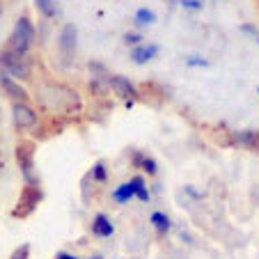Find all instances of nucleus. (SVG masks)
I'll list each match as a JSON object with an SVG mask.
<instances>
[{
	"label": "nucleus",
	"instance_id": "f257e3e1",
	"mask_svg": "<svg viewBox=\"0 0 259 259\" xmlns=\"http://www.w3.org/2000/svg\"><path fill=\"white\" fill-rule=\"evenodd\" d=\"M37 101L51 110V113H64V115H76L83 108V99L73 88H67L62 83H41L37 88Z\"/></svg>",
	"mask_w": 259,
	"mask_h": 259
},
{
	"label": "nucleus",
	"instance_id": "f03ea898",
	"mask_svg": "<svg viewBox=\"0 0 259 259\" xmlns=\"http://www.w3.org/2000/svg\"><path fill=\"white\" fill-rule=\"evenodd\" d=\"M0 73H5L14 80H25L30 78V60L28 55L16 53L12 49L0 51Z\"/></svg>",
	"mask_w": 259,
	"mask_h": 259
},
{
	"label": "nucleus",
	"instance_id": "7ed1b4c3",
	"mask_svg": "<svg viewBox=\"0 0 259 259\" xmlns=\"http://www.w3.org/2000/svg\"><path fill=\"white\" fill-rule=\"evenodd\" d=\"M32 41H34V25H32V21H30L28 16H21V19L16 21L12 34H10V46H7V49L16 51V53L28 55Z\"/></svg>",
	"mask_w": 259,
	"mask_h": 259
},
{
	"label": "nucleus",
	"instance_id": "20e7f679",
	"mask_svg": "<svg viewBox=\"0 0 259 259\" xmlns=\"http://www.w3.org/2000/svg\"><path fill=\"white\" fill-rule=\"evenodd\" d=\"M41 200H44V193H41L39 184H25V186L21 188L19 202H16L12 215H14V218H28V215L39 206Z\"/></svg>",
	"mask_w": 259,
	"mask_h": 259
},
{
	"label": "nucleus",
	"instance_id": "39448f33",
	"mask_svg": "<svg viewBox=\"0 0 259 259\" xmlns=\"http://www.w3.org/2000/svg\"><path fill=\"white\" fill-rule=\"evenodd\" d=\"M16 163L23 175L25 184H39L34 175V145L32 142H19L16 145Z\"/></svg>",
	"mask_w": 259,
	"mask_h": 259
},
{
	"label": "nucleus",
	"instance_id": "423d86ee",
	"mask_svg": "<svg viewBox=\"0 0 259 259\" xmlns=\"http://www.w3.org/2000/svg\"><path fill=\"white\" fill-rule=\"evenodd\" d=\"M12 119H14V124L19 128H30L37 124V113H34L28 103L16 101L14 106H12Z\"/></svg>",
	"mask_w": 259,
	"mask_h": 259
},
{
	"label": "nucleus",
	"instance_id": "0eeeda50",
	"mask_svg": "<svg viewBox=\"0 0 259 259\" xmlns=\"http://www.w3.org/2000/svg\"><path fill=\"white\" fill-rule=\"evenodd\" d=\"M108 85L113 88V92L117 94L119 99H126V103L138 97L136 85H133L128 78H124V76H110V78H108Z\"/></svg>",
	"mask_w": 259,
	"mask_h": 259
},
{
	"label": "nucleus",
	"instance_id": "6e6552de",
	"mask_svg": "<svg viewBox=\"0 0 259 259\" xmlns=\"http://www.w3.org/2000/svg\"><path fill=\"white\" fill-rule=\"evenodd\" d=\"M0 88L5 90L7 97L14 99V103H16V101L25 103V99H28V92H25L23 85H19V80L10 78V76H5V73H0Z\"/></svg>",
	"mask_w": 259,
	"mask_h": 259
},
{
	"label": "nucleus",
	"instance_id": "1a4fd4ad",
	"mask_svg": "<svg viewBox=\"0 0 259 259\" xmlns=\"http://www.w3.org/2000/svg\"><path fill=\"white\" fill-rule=\"evenodd\" d=\"M76 28H73L71 23H67L62 30H60V39H58V46L60 51H62L64 58H69V55H73V51H76Z\"/></svg>",
	"mask_w": 259,
	"mask_h": 259
},
{
	"label": "nucleus",
	"instance_id": "9d476101",
	"mask_svg": "<svg viewBox=\"0 0 259 259\" xmlns=\"http://www.w3.org/2000/svg\"><path fill=\"white\" fill-rule=\"evenodd\" d=\"M92 234L99 236V239H108V236L115 234V225L110 223L106 213H97L92 220Z\"/></svg>",
	"mask_w": 259,
	"mask_h": 259
},
{
	"label": "nucleus",
	"instance_id": "9b49d317",
	"mask_svg": "<svg viewBox=\"0 0 259 259\" xmlns=\"http://www.w3.org/2000/svg\"><path fill=\"white\" fill-rule=\"evenodd\" d=\"M158 55V46L156 44H140V46H136V49L131 51V60L136 64H145V62H149V60H154Z\"/></svg>",
	"mask_w": 259,
	"mask_h": 259
},
{
	"label": "nucleus",
	"instance_id": "f8f14e48",
	"mask_svg": "<svg viewBox=\"0 0 259 259\" xmlns=\"http://www.w3.org/2000/svg\"><path fill=\"white\" fill-rule=\"evenodd\" d=\"M136 197V188H133V181H124V184H119L117 188L113 191V200L117 202V204H128V202Z\"/></svg>",
	"mask_w": 259,
	"mask_h": 259
},
{
	"label": "nucleus",
	"instance_id": "ddd939ff",
	"mask_svg": "<svg viewBox=\"0 0 259 259\" xmlns=\"http://www.w3.org/2000/svg\"><path fill=\"white\" fill-rule=\"evenodd\" d=\"M234 142L248 147V149H259V131H239L234 136Z\"/></svg>",
	"mask_w": 259,
	"mask_h": 259
},
{
	"label": "nucleus",
	"instance_id": "4468645a",
	"mask_svg": "<svg viewBox=\"0 0 259 259\" xmlns=\"http://www.w3.org/2000/svg\"><path fill=\"white\" fill-rule=\"evenodd\" d=\"M133 165L142 167L147 175H156V170H158V167H156V161H154L152 156H147V154H140V152L133 154Z\"/></svg>",
	"mask_w": 259,
	"mask_h": 259
},
{
	"label": "nucleus",
	"instance_id": "2eb2a0df",
	"mask_svg": "<svg viewBox=\"0 0 259 259\" xmlns=\"http://www.w3.org/2000/svg\"><path fill=\"white\" fill-rule=\"evenodd\" d=\"M149 223H152V225L156 227L158 234H167V232H170V227H172L170 215H165L163 211H154L152 218H149Z\"/></svg>",
	"mask_w": 259,
	"mask_h": 259
},
{
	"label": "nucleus",
	"instance_id": "dca6fc26",
	"mask_svg": "<svg viewBox=\"0 0 259 259\" xmlns=\"http://www.w3.org/2000/svg\"><path fill=\"white\" fill-rule=\"evenodd\" d=\"M131 181H133V188H136V197H138V200H140V202H149V197H152V195H149V191H147L145 179H142L140 175H136Z\"/></svg>",
	"mask_w": 259,
	"mask_h": 259
},
{
	"label": "nucleus",
	"instance_id": "f3484780",
	"mask_svg": "<svg viewBox=\"0 0 259 259\" xmlns=\"http://www.w3.org/2000/svg\"><path fill=\"white\" fill-rule=\"evenodd\" d=\"M34 7H37V10H39V14L46 16V19L55 16V12H58V5H55V0H34Z\"/></svg>",
	"mask_w": 259,
	"mask_h": 259
},
{
	"label": "nucleus",
	"instance_id": "a211bd4d",
	"mask_svg": "<svg viewBox=\"0 0 259 259\" xmlns=\"http://www.w3.org/2000/svg\"><path fill=\"white\" fill-rule=\"evenodd\" d=\"M156 21V14L152 10H147V7H140L136 12V25H152Z\"/></svg>",
	"mask_w": 259,
	"mask_h": 259
},
{
	"label": "nucleus",
	"instance_id": "6ab92c4d",
	"mask_svg": "<svg viewBox=\"0 0 259 259\" xmlns=\"http://www.w3.org/2000/svg\"><path fill=\"white\" fill-rule=\"evenodd\" d=\"M92 179L94 181H99V184H103V181L108 179V170H106V163L103 161H99V163H94V167H92Z\"/></svg>",
	"mask_w": 259,
	"mask_h": 259
},
{
	"label": "nucleus",
	"instance_id": "aec40b11",
	"mask_svg": "<svg viewBox=\"0 0 259 259\" xmlns=\"http://www.w3.org/2000/svg\"><path fill=\"white\" fill-rule=\"evenodd\" d=\"M202 5H204V3H202V0H181V7H184V10H202Z\"/></svg>",
	"mask_w": 259,
	"mask_h": 259
},
{
	"label": "nucleus",
	"instance_id": "412c9836",
	"mask_svg": "<svg viewBox=\"0 0 259 259\" xmlns=\"http://www.w3.org/2000/svg\"><path fill=\"white\" fill-rule=\"evenodd\" d=\"M140 34H136V32H126L124 34V44H128V46H140Z\"/></svg>",
	"mask_w": 259,
	"mask_h": 259
},
{
	"label": "nucleus",
	"instance_id": "4be33fe9",
	"mask_svg": "<svg viewBox=\"0 0 259 259\" xmlns=\"http://www.w3.org/2000/svg\"><path fill=\"white\" fill-rule=\"evenodd\" d=\"M186 64H188V67H209V62H206V60L195 58V55H193V58H188Z\"/></svg>",
	"mask_w": 259,
	"mask_h": 259
},
{
	"label": "nucleus",
	"instance_id": "5701e85b",
	"mask_svg": "<svg viewBox=\"0 0 259 259\" xmlns=\"http://www.w3.org/2000/svg\"><path fill=\"white\" fill-rule=\"evenodd\" d=\"M28 250H30L28 245H21V248L12 254V259H28Z\"/></svg>",
	"mask_w": 259,
	"mask_h": 259
},
{
	"label": "nucleus",
	"instance_id": "b1692460",
	"mask_svg": "<svg viewBox=\"0 0 259 259\" xmlns=\"http://www.w3.org/2000/svg\"><path fill=\"white\" fill-rule=\"evenodd\" d=\"M55 259H78L76 254H71V252H58L55 254Z\"/></svg>",
	"mask_w": 259,
	"mask_h": 259
},
{
	"label": "nucleus",
	"instance_id": "393cba45",
	"mask_svg": "<svg viewBox=\"0 0 259 259\" xmlns=\"http://www.w3.org/2000/svg\"><path fill=\"white\" fill-rule=\"evenodd\" d=\"M243 30H245V32H252V34H257V30H254L252 25H243Z\"/></svg>",
	"mask_w": 259,
	"mask_h": 259
},
{
	"label": "nucleus",
	"instance_id": "a878e982",
	"mask_svg": "<svg viewBox=\"0 0 259 259\" xmlns=\"http://www.w3.org/2000/svg\"><path fill=\"white\" fill-rule=\"evenodd\" d=\"M90 259H101V257H90Z\"/></svg>",
	"mask_w": 259,
	"mask_h": 259
},
{
	"label": "nucleus",
	"instance_id": "bb28decb",
	"mask_svg": "<svg viewBox=\"0 0 259 259\" xmlns=\"http://www.w3.org/2000/svg\"><path fill=\"white\" fill-rule=\"evenodd\" d=\"M257 44H259V34H257Z\"/></svg>",
	"mask_w": 259,
	"mask_h": 259
},
{
	"label": "nucleus",
	"instance_id": "cd10ccee",
	"mask_svg": "<svg viewBox=\"0 0 259 259\" xmlns=\"http://www.w3.org/2000/svg\"><path fill=\"white\" fill-rule=\"evenodd\" d=\"M257 94H259V88H257Z\"/></svg>",
	"mask_w": 259,
	"mask_h": 259
}]
</instances>
